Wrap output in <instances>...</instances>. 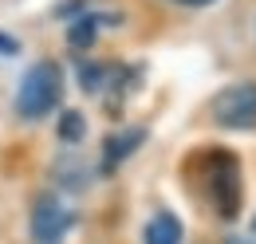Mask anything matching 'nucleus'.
Wrapping results in <instances>:
<instances>
[{
  "label": "nucleus",
  "instance_id": "4",
  "mask_svg": "<svg viewBox=\"0 0 256 244\" xmlns=\"http://www.w3.org/2000/svg\"><path fill=\"white\" fill-rule=\"evenodd\" d=\"M71 224H75V213L56 193H40L36 197V205H32V240L36 244H60Z\"/></svg>",
  "mask_w": 256,
  "mask_h": 244
},
{
  "label": "nucleus",
  "instance_id": "7",
  "mask_svg": "<svg viewBox=\"0 0 256 244\" xmlns=\"http://www.w3.org/2000/svg\"><path fill=\"white\" fill-rule=\"evenodd\" d=\"M142 244H182V220L174 213H154L146 220Z\"/></svg>",
  "mask_w": 256,
  "mask_h": 244
},
{
  "label": "nucleus",
  "instance_id": "11",
  "mask_svg": "<svg viewBox=\"0 0 256 244\" xmlns=\"http://www.w3.org/2000/svg\"><path fill=\"white\" fill-rule=\"evenodd\" d=\"M224 244H248V240H236V236H228V240H224Z\"/></svg>",
  "mask_w": 256,
  "mask_h": 244
},
{
  "label": "nucleus",
  "instance_id": "8",
  "mask_svg": "<svg viewBox=\"0 0 256 244\" xmlns=\"http://www.w3.org/2000/svg\"><path fill=\"white\" fill-rule=\"evenodd\" d=\"M60 138H64L67 146H71V142H83V138H87V118H83L79 110H64V114H60Z\"/></svg>",
  "mask_w": 256,
  "mask_h": 244
},
{
  "label": "nucleus",
  "instance_id": "3",
  "mask_svg": "<svg viewBox=\"0 0 256 244\" xmlns=\"http://www.w3.org/2000/svg\"><path fill=\"white\" fill-rule=\"evenodd\" d=\"M209 114L224 130H252L256 126V83H228L213 94Z\"/></svg>",
  "mask_w": 256,
  "mask_h": 244
},
{
  "label": "nucleus",
  "instance_id": "10",
  "mask_svg": "<svg viewBox=\"0 0 256 244\" xmlns=\"http://www.w3.org/2000/svg\"><path fill=\"white\" fill-rule=\"evenodd\" d=\"M0 52H4V56H16V52H20V44H16V40H8V36H0Z\"/></svg>",
  "mask_w": 256,
  "mask_h": 244
},
{
  "label": "nucleus",
  "instance_id": "6",
  "mask_svg": "<svg viewBox=\"0 0 256 244\" xmlns=\"http://www.w3.org/2000/svg\"><path fill=\"white\" fill-rule=\"evenodd\" d=\"M142 142H146V130H142V126H126V130L106 134V142H102V170H106V174L118 170L130 154H138Z\"/></svg>",
  "mask_w": 256,
  "mask_h": 244
},
{
  "label": "nucleus",
  "instance_id": "9",
  "mask_svg": "<svg viewBox=\"0 0 256 244\" xmlns=\"http://www.w3.org/2000/svg\"><path fill=\"white\" fill-rule=\"evenodd\" d=\"M170 4H182V8H213L217 0H170Z\"/></svg>",
  "mask_w": 256,
  "mask_h": 244
},
{
  "label": "nucleus",
  "instance_id": "12",
  "mask_svg": "<svg viewBox=\"0 0 256 244\" xmlns=\"http://www.w3.org/2000/svg\"><path fill=\"white\" fill-rule=\"evenodd\" d=\"M252 228H256V220H252Z\"/></svg>",
  "mask_w": 256,
  "mask_h": 244
},
{
  "label": "nucleus",
  "instance_id": "1",
  "mask_svg": "<svg viewBox=\"0 0 256 244\" xmlns=\"http://www.w3.org/2000/svg\"><path fill=\"white\" fill-rule=\"evenodd\" d=\"M197 170H201V185H205V197H209L213 213L221 220H236L240 216V201H244V174H240L236 154L224 150V146L201 150Z\"/></svg>",
  "mask_w": 256,
  "mask_h": 244
},
{
  "label": "nucleus",
  "instance_id": "2",
  "mask_svg": "<svg viewBox=\"0 0 256 244\" xmlns=\"http://www.w3.org/2000/svg\"><path fill=\"white\" fill-rule=\"evenodd\" d=\"M64 98V67L56 60H40L24 71L20 87H16V114L24 122L48 118Z\"/></svg>",
  "mask_w": 256,
  "mask_h": 244
},
{
  "label": "nucleus",
  "instance_id": "5",
  "mask_svg": "<svg viewBox=\"0 0 256 244\" xmlns=\"http://www.w3.org/2000/svg\"><path fill=\"white\" fill-rule=\"evenodd\" d=\"M122 24V12H79L71 24H67V44L75 48V52H87L91 44L98 40V32L102 28H118Z\"/></svg>",
  "mask_w": 256,
  "mask_h": 244
}]
</instances>
